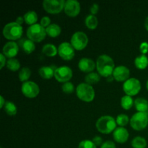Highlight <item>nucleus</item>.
<instances>
[{"label": "nucleus", "instance_id": "f257e3e1", "mask_svg": "<svg viewBox=\"0 0 148 148\" xmlns=\"http://www.w3.org/2000/svg\"><path fill=\"white\" fill-rule=\"evenodd\" d=\"M96 68L101 76L108 77L113 75L116 67L112 58L106 54H103L97 59Z\"/></svg>", "mask_w": 148, "mask_h": 148}, {"label": "nucleus", "instance_id": "f03ea898", "mask_svg": "<svg viewBox=\"0 0 148 148\" xmlns=\"http://www.w3.org/2000/svg\"><path fill=\"white\" fill-rule=\"evenodd\" d=\"M116 121L110 116H103L99 118L97 121L96 129L102 134H108L114 132L116 129Z\"/></svg>", "mask_w": 148, "mask_h": 148}, {"label": "nucleus", "instance_id": "7ed1b4c3", "mask_svg": "<svg viewBox=\"0 0 148 148\" xmlns=\"http://www.w3.org/2000/svg\"><path fill=\"white\" fill-rule=\"evenodd\" d=\"M23 32L22 25L17 24L16 22H12L4 25L3 28V36L8 40H15L22 37Z\"/></svg>", "mask_w": 148, "mask_h": 148}, {"label": "nucleus", "instance_id": "20e7f679", "mask_svg": "<svg viewBox=\"0 0 148 148\" xmlns=\"http://www.w3.org/2000/svg\"><path fill=\"white\" fill-rule=\"evenodd\" d=\"M78 98L84 102H91L95 98V90L90 85L87 83H80L76 88Z\"/></svg>", "mask_w": 148, "mask_h": 148}, {"label": "nucleus", "instance_id": "39448f33", "mask_svg": "<svg viewBox=\"0 0 148 148\" xmlns=\"http://www.w3.org/2000/svg\"><path fill=\"white\" fill-rule=\"evenodd\" d=\"M27 36L32 41L39 43L45 39L46 36V28L40 24H35L30 26L27 30Z\"/></svg>", "mask_w": 148, "mask_h": 148}, {"label": "nucleus", "instance_id": "423d86ee", "mask_svg": "<svg viewBox=\"0 0 148 148\" xmlns=\"http://www.w3.org/2000/svg\"><path fill=\"white\" fill-rule=\"evenodd\" d=\"M130 125L137 131H141L147 127L148 125L147 113L137 112L132 116L130 119Z\"/></svg>", "mask_w": 148, "mask_h": 148}, {"label": "nucleus", "instance_id": "0eeeda50", "mask_svg": "<svg viewBox=\"0 0 148 148\" xmlns=\"http://www.w3.org/2000/svg\"><path fill=\"white\" fill-rule=\"evenodd\" d=\"M88 37L84 32H76L72 35L71 38V44L75 50H83L88 46Z\"/></svg>", "mask_w": 148, "mask_h": 148}, {"label": "nucleus", "instance_id": "6e6552de", "mask_svg": "<svg viewBox=\"0 0 148 148\" xmlns=\"http://www.w3.org/2000/svg\"><path fill=\"white\" fill-rule=\"evenodd\" d=\"M65 3L64 0H44L43 7L49 14H59L64 9Z\"/></svg>", "mask_w": 148, "mask_h": 148}, {"label": "nucleus", "instance_id": "1a4fd4ad", "mask_svg": "<svg viewBox=\"0 0 148 148\" xmlns=\"http://www.w3.org/2000/svg\"><path fill=\"white\" fill-rule=\"evenodd\" d=\"M123 90L127 95L134 96L137 95L141 90V83L140 80L136 78H130L124 82Z\"/></svg>", "mask_w": 148, "mask_h": 148}, {"label": "nucleus", "instance_id": "9d476101", "mask_svg": "<svg viewBox=\"0 0 148 148\" xmlns=\"http://www.w3.org/2000/svg\"><path fill=\"white\" fill-rule=\"evenodd\" d=\"M21 90L25 97L29 98H34L38 95L40 92V88L36 82L27 81L23 83L21 86Z\"/></svg>", "mask_w": 148, "mask_h": 148}, {"label": "nucleus", "instance_id": "9b49d317", "mask_svg": "<svg viewBox=\"0 0 148 148\" xmlns=\"http://www.w3.org/2000/svg\"><path fill=\"white\" fill-rule=\"evenodd\" d=\"M58 54L64 60H72L75 55V49L71 43L64 42L61 43L58 48Z\"/></svg>", "mask_w": 148, "mask_h": 148}, {"label": "nucleus", "instance_id": "f8f14e48", "mask_svg": "<svg viewBox=\"0 0 148 148\" xmlns=\"http://www.w3.org/2000/svg\"><path fill=\"white\" fill-rule=\"evenodd\" d=\"M72 70L67 66H62L56 68L55 70L54 77L56 80L59 82H67L72 77Z\"/></svg>", "mask_w": 148, "mask_h": 148}, {"label": "nucleus", "instance_id": "ddd939ff", "mask_svg": "<svg viewBox=\"0 0 148 148\" xmlns=\"http://www.w3.org/2000/svg\"><path fill=\"white\" fill-rule=\"evenodd\" d=\"M64 12L69 17H76L80 12V4L76 0H67L65 3Z\"/></svg>", "mask_w": 148, "mask_h": 148}, {"label": "nucleus", "instance_id": "4468645a", "mask_svg": "<svg viewBox=\"0 0 148 148\" xmlns=\"http://www.w3.org/2000/svg\"><path fill=\"white\" fill-rule=\"evenodd\" d=\"M112 75L117 82H125L130 79V71L127 66H118L114 69Z\"/></svg>", "mask_w": 148, "mask_h": 148}, {"label": "nucleus", "instance_id": "2eb2a0df", "mask_svg": "<svg viewBox=\"0 0 148 148\" xmlns=\"http://www.w3.org/2000/svg\"><path fill=\"white\" fill-rule=\"evenodd\" d=\"M19 51V46L16 42L9 41L3 47V54L7 58L15 57Z\"/></svg>", "mask_w": 148, "mask_h": 148}, {"label": "nucleus", "instance_id": "dca6fc26", "mask_svg": "<svg viewBox=\"0 0 148 148\" xmlns=\"http://www.w3.org/2000/svg\"><path fill=\"white\" fill-rule=\"evenodd\" d=\"M78 67L82 72L90 73L96 67V63H95L93 60L89 58H82L79 61Z\"/></svg>", "mask_w": 148, "mask_h": 148}, {"label": "nucleus", "instance_id": "f3484780", "mask_svg": "<svg viewBox=\"0 0 148 148\" xmlns=\"http://www.w3.org/2000/svg\"><path fill=\"white\" fill-rule=\"evenodd\" d=\"M129 132L124 127H117L113 133L114 140L119 143H124L129 139Z\"/></svg>", "mask_w": 148, "mask_h": 148}, {"label": "nucleus", "instance_id": "a211bd4d", "mask_svg": "<svg viewBox=\"0 0 148 148\" xmlns=\"http://www.w3.org/2000/svg\"><path fill=\"white\" fill-rule=\"evenodd\" d=\"M55 65H51V66H42L39 69L38 73L41 77L43 79H49L54 76L55 70L56 69Z\"/></svg>", "mask_w": 148, "mask_h": 148}, {"label": "nucleus", "instance_id": "6ab92c4d", "mask_svg": "<svg viewBox=\"0 0 148 148\" xmlns=\"http://www.w3.org/2000/svg\"><path fill=\"white\" fill-rule=\"evenodd\" d=\"M19 45L23 50V51L27 54L33 53L36 49V45H35L34 42L32 41L30 39H20L19 41Z\"/></svg>", "mask_w": 148, "mask_h": 148}, {"label": "nucleus", "instance_id": "aec40b11", "mask_svg": "<svg viewBox=\"0 0 148 148\" xmlns=\"http://www.w3.org/2000/svg\"><path fill=\"white\" fill-rule=\"evenodd\" d=\"M134 106L138 112H148V101L143 98H137L134 101Z\"/></svg>", "mask_w": 148, "mask_h": 148}, {"label": "nucleus", "instance_id": "412c9836", "mask_svg": "<svg viewBox=\"0 0 148 148\" xmlns=\"http://www.w3.org/2000/svg\"><path fill=\"white\" fill-rule=\"evenodd\" d=\"M42 52L43 54L49 57L55 56L58 53V49L56 46L51 43H47L45 44L42 48Z\"/></svg>", "mask_w": 148, "mask_h": 148}, {"label": "nucleus", "instance_id": "4be33fe9", "mask_svg": "<svg viewBox=\"0 0 148 148\" xmlns=\"http://www.w3.org/2000/svg\"><path fill=\"white\" fill-rule=\"evenodd\" d=\"M46 34L51 38H56L58 37L59 35L61 34L62 32V29H61L60 26L56 24H51L49 27L46 28Z\"/></svg>", "mask_w": 148, "mask_h": 148}, {"label": "nucleus", "instance_id": "5701e85b", "mask_svg": "<svg viewBox=\"0 0 148 148\" xmlns=\"http://www.w3.org/2000/svg\"><path fill=\"white\" fill-rule=\"evenodd\" d=\"M135 66L139 69H145L148 66V58L146 55L142 54L136 57L134 60Z\"/></svg>", "mask_w": 148, "mask_h": 148}, {"label": "nucleus", "instance_id": "b1692460", "mask_svg": "<svg viewBox=\"0 0 148 148\" xmlns=\"http://www.w3.org/2000/svg\"><path fill=\"white\" fill-rule=\"evenodd\" d=\"M25 22L29 25L36 24L38 21V14L35 11H28L24 15Z\"/></svg>", "mask_w": 148, "mask_h": 148}, {"label": "nucleus", "instance_id": "393cba45", "mask_svg": "<svg viewBox=\"0 0 148 148\" xmlns=\"http://www.w3.org/2000/svg\"><path fill=\"white\" fill-rule=\"evenodd\" d=\"M85 25L90 30H95L98 25V20L96 16L93 14H89L88 17L85 18Z\"/></svg>", "mask_w": 148, "mask_h": 148}, {"label": "nucleus", "instance_id": "a878e982", "mask_svg": "<svg viewBox=\"0 0 148 148\" xmlns=\"http://www.w3.org/2000/svg\"><path fill=\"white\" fill-rule=\"evenodd\" d=\"M101 79V75L95 72H90L85 76V80L88 85H93L98 83Z\"/></svg>", "mask_w": 148, "mask_h": 148}, {"label": "nucleus", "instance_id": "bb28decb", "mask_svg": "<svg viewBox=\"0 0 148 148\" xmlns=\"http://www.w3.org/2000/svg\"><path fill=\"white\" fill-rule=\"evenodd\" d=\"M134 104V101H133V98L129 95H124L121 98V106L124 109L130 110Z\"/></svg>", "mask_w": 148, "mask_h": 148}, {"label": "nucleus", "instance_id": "cd10ccee", "mask_svg": "<svg viewBox=\"0 0 148 148\" xmlns=\"http://www.w3.org/2000/svg\"><path fill=\"white\" fill-rule=\"evenodd\" d=\"M4 111L8 114L9 116L16 115L17 112V108L15 104L11 101H6V103L4 106Z\"/></svg>", "mask_w": 148, "mask_h": 148}, {"label": "nucleus", "instance_id": "c85d7f7f", "mask_svg": "<svg viewBox=\"0 0 148 148\" xmlns=\"http://www.w3.org/2000/svg\"><path fill=\"white\" fill-rule=\"evenodd\" d=\"M132 146L133 148H145L147 146V141L144 137H136L132 141Z\"/></svg>", "mask_w": 148, "mask_h": 148}, {"label": "nucleus", "instance_id": "c756f323", "mask_svg": "<svg viewBox=\"0 0 148 148\" xmlns=\"http://www.w3.org/2000/svg\"><path fill=\"white\" fill-rule=\"evenodd\" d=\"M7 67L12 72H16L20 68V63L17 59H9L7 62Z\"/></svg>", "mask_w": 148, "mask_h": 148}, {"label": "nucleus", "instance_id": "7c9ffc66", "mask_svg": "<svg viewBox=\"0 0 148 148\" xmlns=\"http://www.w3.org/2000/svg\"><path fill=\"white\" fill-rule=\"evenodd\" d=\"M30 75H31L30 69L27 67H23L20 69V72H19V79L21 82H25L28 80Z\"/></svg>", "mask_w": 148, "mask_h": 148}, {"label": "nucleus", "instance_id": "2f4dec72", "mask_svg": "<svg viewBox=\"0 0 148 148\" xmlns=\"http://www.w3.org/2000/svg\"><path fill=\"white\" fill-rule=\"evenodd\" d=\"M116 124L118 125H119L120 127H124V126L127 125V124L129 123V121H130L129 120V117L127 116L126 114H119L118 116L116 117Z\"/></svg>", "mask_w": 148, "mask_h": 148}, {"label": "nucleus", "instance_id": "473e14b6", "mask_svg": "<svg viewBox=\"0 0 148 148\" xmlns=\"http://www.w3.org/2000/svg\"><path fill=\"white\" fill-rule=\"evenodd\" d=\"M62 91L65 92V93L71 94L75 90V86H74V85L72 82H67L63 84V85L62 86Z\"/></svg>", "mask_w": 148, "mask_h": 148}, {"label": "nucleus", "instance_id": "72a5a7b5", "mask_svg": "<svg viewBox=\"0 0 148 148\" xmlns=\"http://www.w3.org/2000/svg\"><path fill=\"white\" fill-rule=\"evenodd\" d=\"M78 148H96V145L91 140H85L79 143Z\"/></svg>", "mask_w": 148, "mask_h": 148}, {"label": "nucleus", "instance_id": "f704fd0d", "mask_svg": "<svg viewBox=\"0 0 148 148\" xmlns=\"http://www.w3.org/2000/svg\"><path fill=\"white\" fill-rule=\"evenodd\" d=\"M51 25V19L47 16H44L40 20V25L43 26V27H49Z\"/></svg>", "mask_w": 148, "mask_h": 148}, {"label": "nucleus", "instance_id": "c9c22d12", "mask_svg": "<svg viewBox=\"0 0 148 148\" xmlns=\"http://www.w3.org/2000/svg\"><path fill=\"white\" fill-rule=\"evenodd\" d=\"M140 51L143 54L146 55L148 53V43L147 42H143L140 46Z\"/></svg>", "mask_w": 148, "mask_h": 148}, {"label": "nucleus", "instance_id": "e433bc0d", "mask_svg": "<svg viewBox=\"0 0 148 148\" xmlns=\"http://www.w3.org/2000/svg\"><path fill=\"white\" fill-rule=\"evenodd\" d=\"M101 148H116V145L112 141H106L103 143Z\"/></svg>", "mask_w": 148, "mask_h": 148}, {"label": "nucleus", "instance_id": "4c0bfd02", "mask_svg": "<svg viewBox=\"0 0 148 148\" xmlns=\"http://www.w3.org/2000/svg\"><path fill=\"white\" fill-rule=\"evenodd\" d=\"M92 143L96 145V147L97 146H100L103 145V140L101 137H99V136H96V137H94V138L92 139Z\"/></svg>", "mask_w": 148, "mask_h": 148}, {"label": "nucleus", "instance_id": "58836bf2", "mask_svg": "<svg viewBox=\"0 0 148 148\" xmlns=\"http://www.w3.org/2000/svg\"><path fill=\"white\" fill-rule=\"evenodd\" d=\"M98 10H99V5L98 4H93L90 7V12L91 14H96L98 12Z\"/></svg>", "mask_w": 148, "mask_h": 148}, {"label": "nucleus", "instance_id": "ea45409f", "mask_svg": "<svg viewBox=\"0 0 148 148\" xmlns=\"http://www.w3.org/2000/svg\"><path fill=\"white\" fill-rule=\"evenodd\" d=\"M0 61H1V66H0V69H2L7 64H6V56L1 53L0 54Z\"/></svg>", "mask_w": 148, "mask_h": 148}, {"label": "nucleus", "instance_id": "a19ab883", "mask_svg": "<svg viewBox=\"0 0 148 148\" xmlns=\"http://www.w3.org/2000/svg\"><path fill=\"white\" fill-rule=\"evenodd\" d=\"M15 22L17 23V24H19V25H21L23 23V22H25L24 17H22V16H19V17H17V18H16V21Z\"/></svg>", "mask_w": 148, "mask_h": 148}, {"label": "nucleus", "instance_id": "79ce46f5", "mask_svg": "<svg viewBox=\"0 0 148 148\" xmlns=\"http://www.w3.org/2000/svg\"><path fill=\"white\" fill-rule=\"evenodd\" d=\"M0 100H1V103H0V108H4V105H5L6 101H4V97H3V96L0 97Z\"/></svg>", "mask_w": 148, "mask_h": 148}, {"label": "nucleus", "instance_id": "37998d69", "mask_svg": "<svg viewBox=\"0 0 148 148\" xmlns=\"http://www.w3.org/2000/svg\"><path fill=\"white\" fill-rule=\"evenodd\" d=\"M145 27L146 30L148 31V16L147 17V18L145 19Z\"/></svg>", "mask_w": 148, "mask_h": 148}, {"label": "nucleus", "instance_id": "c03bdc74", "mask_svg": "<svg viewBox=\"0 0 148 148\" xmlns=\"http://www.w3.org/2000/svg\"><path fill=\"white\" fill-rule=\"evenodd\" d=\"M146 87H147V89L148 90V80L147 81V83H146Z\"/></svg>", "mask_w": 148, "mask_h": 148}, {"label": "nucleus", "instance_id": "a18cd8bd", "mask_svg": "<svg viewBox=\"0 0 148 148\" xmlns=\"http://www.w3.org/2000/svg\"><path fill=\"white\" fill-rule=\"evenodd\" d=\"M147 114H148V112H147Z\"/></svg>", "mask_w": 148, "mask_h": 148}, {"label": "nucleus", "instance_id": "49530a36", "mask_svg": "<svg viewBox=\"0 0 148 148\" xmlns=\"http://www.w3.org/2000/svg\"><path fill=\"white\" fill-rule=\"evenodd\" d=\"M1 148H2V147H1Z\"/></svg>", "mask_w": 148, "mask_h": 148}]
</instances>
